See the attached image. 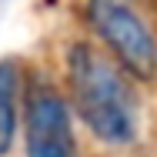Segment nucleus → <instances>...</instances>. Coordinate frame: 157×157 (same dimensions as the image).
I'll list each match as a JSON object with an SVG mask.
<instances>
[{"instance_id":"1","label":"nucleus","mask_w":157,"mask_h":157,"mask_svg":"<svg viewBox=\"0 0 157 157\" xmlns=\"http://www.w3.org/2000/svg\"><path fill=\"white\" fill-rule=\"evenodd\" d=\"M67 84L80 121L90 127L97 140L124 147L137 137L134 100L124 80L90 44H74L67 50Z\"/></svg>"},{"instance_id":"2","label":"nucleus","mask_w":157,"mask_h":157,"mask_svg":"<svg viewBox=\"0 0 157 157\" xmlns=\"http://www.w3.org/2000/svg\"><path fill=\"white\" fill-rule=\"evenodd\" d=\"M87 20L134 77L157 74V40L130 0H87Z\"/></svg>"},{"instance_id":"3","label":"nucleus","mask_w":157,"mask_h":157,"mask_svg":"<svg viewBox=\"0 0 157 157\" xmlns=\"http://www.w3.org/2000/svg\"><path fill=\"white\" fill-rule=\"evenodd\" d=\"M27 157H77L67 104L50 84L27 94Z\"/></svg>"},{"instance_id":"4","label":"nucleus","mask_w":157,"mask_h":157,"mask_svg":"<svg viewBox=\"0 0 157 157\" xmlns=\"http://www.w3.org/2000/svg\"><path fill=\"white\" fill-rule=\"evenodd\" d=\"M17 130V67L0 60V157L10 154Z\"/></svg>"},{"instance_id":"5","label":"nucleus","mask_w":157,"mask_h":157,"mask_svg":"<svg viewBox=\"0 0 157 157\" xmlns=\"http://www.w3.org/2000/svg\"><path fill=\"white\" fill-rule=\"evenodd\" d=\"M147 3H151V10H154V13H157V0H147Z\"/></svg>"}]
</instances>
